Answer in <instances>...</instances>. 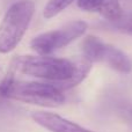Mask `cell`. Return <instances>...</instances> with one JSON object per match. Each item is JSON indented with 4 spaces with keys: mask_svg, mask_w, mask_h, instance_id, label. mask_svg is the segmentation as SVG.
Listing matches in <instances>:
<instances>
[{
    "mask_svg": "<svg viewBox=\"0 0 132 132\" xmlns=\"http://www.w3.org/2000/svg\"><path fill=\"white\" fill-rule=\"evenodd\" d=\"M92 64L84 56L65 59L42 55H22L12 59L11 67L14 72L51 82L64 92L78 86L87 78Z\"/></svg>",
    "mask_w": 132,
    "mask_h": 132,
    "instance_id": "6da1fadb",
    "label": "cell"
},
{
    "mask_svg": "<svg viewBox=\"0 0 132 132\" xmlns=\"http://www.w3.org/2000/svg\"><path fill=\"white\" fill-rule=\"evenodd\" d=\"M0 95L18 102L38 105L44 108H56L64 104V92L51 82L16 81L6 78L0 85Z\"/></svg>",
    "mask_w": 132,
    "mask_h": 132,
    "instance_id": "7a4b0ae2",
    "label": "cell"
},
{
    "mask_svg": "<svg viewBox=\"0 0 132 132\" xmlns=\"http://www.w3.org/2000/svg\"><path fill=\"white\" fill-rule=\"evenodd\" d=\"M34 14L35 4L31 0H20L7 9L0 22V53H9L20 44Z\"/></svg>",
    "mask_w": 132,
    "mask_h": 132,
    "instance_id": "3957f363",
    "label": "cell"
},
{
    "mask_svg": "<svg viewBox=\"0 0 132 132\" xmlns=\"http://www.w3.org/2000/svg\"><path fill=\"white\" fill-rule=\"evenodd\" d=\"M87 27L84 21H71L58 29L35 36L30 42V48L37 55L50 56L81 37L86 32Z\"/></svg>",
    "mask_w": 132,
    "mask_h": 132,
    "instance_id": "277c9868",
    "label": "cell"
},
{
    "mask_svg": "<svg viewBox=\"0 0 132 132\" xmlns=\"http://www.w3.org/2000/svg\"><path fill=\"white\" fill-rule=\"evenodd\" d=\"M82 56L90 63H102L123 74L132 72V62L123 51L92 35L82 42Z\"/></svg>",
    "mask_w": 132,
    "mask_h": 132,
    "instance_id": "5b68a950",
    "label": "cell"
},
{
    "mask_svg": "<svg viewBox=\"0 0 132 132\" xmlns=\"http://www.w3.org/2000/svg\"><path fill=\"white\" fill-rule=\"evenodd\" d=\"M31 118L36 124L50 132H95L68 121L55 112L34 111L31 114Z\"/></svg>",
    "mask_w": 132,
    "mask_h": 132,
    "instance_id": "8992f818",
    "label": "cell"
},
{
    "mask_svg": "<svg viewBox=\"0 0 132 132\" xmlns=\"http://www.w3.org/2000/svg\"><path fill=\"white\" fill-rule=\"evenodd\" d=\"M78 7L82 11L100 14L109 22L116 21L123 13L118 0H78Z\"/></svg>",
    "mask_w": 132,
    "mask_h": 132,
    "instance_id": "52a82bcc",
    "label": "cell"
},
{
    "mask_svg": "<svg viewBox=\"0 0 132 132\" xmlns=\"http://www.w3.org/2000/svg\"><path fill=\"white\" fill-rule=\"evenodd\" d=\"M110 26L122 34L132 36V11H123L122 15L116 21L110 22Z\"/></svg>",
    "mask_w": 132,
    "mask_h": 132,
    "instance_id": "ba28073f",
    "label": "cell"
},
{
    "mask_svg": "<svg viewBox=\"0 0 132 132\" xmlns=\"http://www.w3.org/2000/svg\"><path fill=\"white\" fill-rule=\"evenodd\" d=\"M74 1H77V0H49L43 11L44 18L45 19L55 18L56 15H58L60 12H63L66 7H68Z\"/></svg>",
    "mask_w": 132,
    "mask_h": 132,
    "instance_id": "9c48e42d",
    "label": "cell"
},
{
    "mask_svg": "<svg viewBox=\"0 0 132 132\" xmlns=\"http://www.w3.org/2000/svg\"><path fill=\"white\" fill-rule=\"evenodd\" d=\"M122 114H123V116L125 117L126 121L132 125V105H129V107L124 108V109L122 110Z\"/></svg>",
    "mask_w": 132,
    "mask_h": 132,
    "instance_id": "30bf717a",
    "label": "cell"
}]
</instances>
